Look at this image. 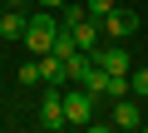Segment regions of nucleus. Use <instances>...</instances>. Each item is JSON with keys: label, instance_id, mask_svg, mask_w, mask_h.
I'll return each mask as SVG.
<instances>
[{"label": "nucleus", "instance_id": "obj_8", "mask_svg": "<svg viewBox=\"0 0 148 133\" xmlns=\"http://www.w3.org/2000/svg\"><path fill=\"white\" fill-rule=\"evenodd\" d=\"M25 10H15V5H5L0 10V40H25Z\"/></svg>", "mask_w": 148, "mask_h": 133}, {"label": "nucleus", "instance_id": "obj_3", "mask_svg": "<svg viewBox=\"0 0 148 133\" xmlns=\"http://www.w3.org/2000/svg\"><path fill=\"white\" fill-rule=\"evenodd\" d=\"M69 118H64V89L59 84H40V128H64Z\"/></svg>", "mask_w": 148, "mask_h": 133}, {"label": "nucleus", "instance_id": "obj_7", "mask_svg": "<svg viewBox=\"0 0 148 133\" xmlns=\"http://www.w3.org/2000/svg\"><path fill=\"white\" fill-rule=\"evenodd\" d=\"M69 35H74V44H79L84 54H94V49L104 44V30H99V20H79V25H74Z\"/></svg>", "mask_w": 148, "mask_h": 133}, {"label": "nucleus", "instance_id": "obj_11", "mask_svg": "<svg viewBox=\"0 0 148 133\" xmlns=\"http://www.w3.org/2000/svg\"><path fill=\"white\" fill-rule=\"evenodd\" d=\"M79 20H89V10H84V0H64V5H59V25H64V30H74Z\"/></svg>", "mask_w": 148, "mask_h": 133}, {"label": "nucleus", "instance_id": "obj_15", "mask_svg": "<svg viewBox=\"0 0 148 133\" xmlns=\"http://www.w3.org/2000/svg\"><path fill=\"white\" fill-rule=\"evenodd\" d=\"M64 5V0H40V10H59Z\"/></svg>", "mask_w": 148, "mask_h": 133}, {"label": "nucleus", "instance_id": "obj_14", "mask_svg": "<svg viewBox=\"0 0 148 133\" xmlns=\"http://www.w3.org/2000/svg\"><path fill=\"white\" fill-rule=\"evenodd\" d=\"M84 10H89V20H104L114 10V0H84Z\"/></svg>", "mask_w": 148, "mask_h": 133}, {"label": "nucleus", "instance_id": "obj_12", "mask_svg": "<svg viewBox=\"0 0 148 133\" xmlns=\"http://www.w3.org/2000/svg\"><path fill=\"white\" fill-rule=\"evenodd\" d=\"M74 49H79V44H74V35H69V30H59V35H54V44H49V54H59V59H69Z\"/></svg>", "mask_w": 148, "mask_h": 133}, {"label": "nucleus", "instance_id": "obj_9", "mask_svg": "<svg viewBox=\"0 0 148 133\" xmlns=\"http://www.w3.org/2000/svg\"><path fill=\"white\" fill-rule=\"evenodd\" d=\"M40 69H45V84H69V64L59 59V54H40Z\"/></svg>", "mask_w": 148, "mask_h": 133}, {"label": "nucleus", "instance_id": "obj_16", "mask_svg": "<svg viewBox=\"0 0 148 133\" xmlns=\"http://www.w3.org/2000/svg\"><path fill=\"white\" fill-rule=\"evenodd\" d=\"M0 5H15V10H25V0H0Z\"/></svg>", "mask_w": 148, "mask_h": 133}, {"label": "nucleus", "instance_id": "obj_1", "mask_svg": "<svg viewBox=\"0 0 148 133\" xmlns=\"http://www.w3.org/2000/svg\"><path fill=\"white\" fill-rule=\"evenodd\" d=\"M59 30H64V25L54 20V10H40V15L25 20V40H20V44H25L30 54H49V44H54Z\"/></svg>", "mask_w": 148, "mask_h": 133}, {"label": "nucleus", "instance_id": "obj_2", "mask_svg": "<svg viewBox=\"0 0 148 133\" xmlns=\"http://www.w3.org/2000/svg\"><path fill=\"white\" fill-rule=\"evenodd\" d=\"M94 108H99V94H89L84 84H64V118H69V128H89Z\"/></svg>", "mask_w": 148, "mask_h": 133}, {"label": "nucleus", "instance_id": "obj_13", "mask_svg": "<svg viewBox=\"0 0 148 133\" xmlns=\"http://www.w3.org/2000/svg\"><path fill=\"white\" fill-rule=\"evenodd\" d=\"M128 94L133 99H148V69H128Z\"/></svg>", "mask_w": 148, "mask_h": 133}, {"label": "nucleus", "instance_id": "obj_5", "mask_svg": "<svg viewBox=\"0 0 148 133\" xmlns=\"http://www.w3.org/2000/svg\"><path fill=\"white\" fill-rule=\"evenodd\" d=\"M109 123H114V128H143V99H133V94L114 99V108H109Z\"/></svg>", "mask_w": 148, "mask_h": 133}, {"label": "nucleus", "instance_id": "obj_4", "mask_svg": "<svg viewBox=\"0 0 148 133\" xmlns=\"http://www.w3.org/2000/svg\"><path fill=\"white\" fill-rule=\"evenodd\" d=\"M99 30H104V40H128V35L138 30V15H133L128 5H114V10L99 20Z\"/></svg>", "mask_w": 148, "mask_h": 133}, {"label": "nucleus", "instance_id": "obj_10", "mask_svg": "<svg viewBox=\"0 0 148 133\" xmlns=\"http://www.w3.org/2000/svg\"><path fill=\"white\" fill-rule=\"evenodd\" d=\"M15 79H20L25 89H40V84H45V69H40V54H30V59L20 64V69H15Z\"/></svg>", "mask_w": 148, "mask_h": 133}, {"label": "nucleus", "instance_id": "obj_6", "mask_svg": "<svg viewBox=\"0 0 148 133\" xmlns=\"http://www.w3.org/2000/svg\"><path fill=\"white\" fill-rule=\"evenodd\" d=\"M94 64H104L109 74H128V69H133V59H128L123 44H99V49H94Z\"/></svg>", "mask_w": 148, "mask_h": 133}]
</instances>
